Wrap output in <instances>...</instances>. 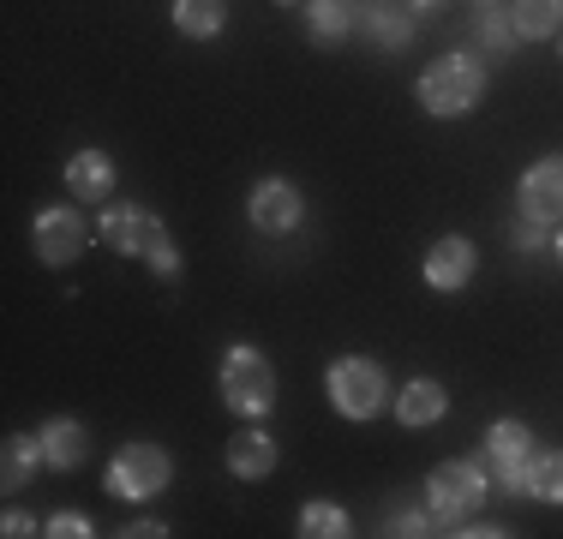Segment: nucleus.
<instances>
[{"instance_id":"obj_5","label":"nucleus","mask_w":563,"mask_h":539,"mask_svg":"<svg viewBox=\"0 0 563 539\" xmlns=\"http://www.w3.org/2000/svg\"><path fill=\"white\" fill-rule=\"evenodd\" d=\"M384 366L366 354H347L330 366V402H336V414H347V420H372V414L384 408Z\"/></svg>"},{"instance_id":"obj_13","label":"nucleus","mask_w":563,"mask_h":539,"mask_svg":"<svg viewBox=\"0 0 563 539\" xmlns=\"http://www.w3.org/2000/svg\"><path fill=\"white\" fill-rule=\"evenodd\" d=\"M228 474L234 480L276 474V438L271 431H240V438H228Z\"/></svg>"},{"instance_id":"obj_28","label":"nucleus","mask_w":563,"mask_h":539,"mask_svg":"<svg viewBox=\"0 0 563 539\" xmlns=\"http://www.w3.org/2000/svg\"><path fill=\"white\" fill-rule=\"evenodd\" d=\"M132 534H139V539H163L168 528H163V521H132V528H126V539H132Z\"/></svg>"},{"instance_id":"obj_23","label":"nucleus","mask_w":563,"mask_h":539,"mask_svg":"<svg viewBox=\"0 0 563 539\" xmlns=\"http://www.w3.org/2000/svg\"><path fill=\"white\" fill-rule=\"evenodd\" d=\"M479 43L492 54H516V24H509V12H498V7L479 12Z\"/></svg>"},{"instance_id":"obj_25","label":"nucleus","mask_w":563,"mask_h":539,"mask_svg":"<svg viewBox=\"0 0 563 539\" xmlns=\"http://www.w3.org/2000/svg\"><path fill=\"white\" fill-rule=\"evenodd\" d=\"M55 539H90V516H78V509H60V516H48V528Z\"/></svg>"},{"instance_id":"obj_9","label":"nucleus","mask_w":563,"mask_h":539,"mask_svg":"<svg viewBox=\"0 0 563 539\" xmlns=\"http://www.w3.org/2000/svg\"><path fill=\"white\" fill-rule=\"evenodd\" d=\"M521 216L528 222H563V156H540L521 174Z\"/></svg>"},{"instance_id":"obj_11","label":"nucleus","mask_w":563,"mask_h":539,"mask_svg":"<svg viewBox=\"0 0 563 539\" xmlns=\"http://www.w3.org/2000/svg\"><path fill=\"white\" fill-rule=\"evenodd\" d=\"M474 246H467L462 234H444L432 252H426V282H432L438 294H455V288H467V276H474Z\"/></svg>"},{"instance_id":"obj_29","label":"nucleus","mask_w":563,"mask_h":539,"mask_svg":"<svg viewBox=\"0 0 563 539\" xmlns=\"http://www.w3.org/2000/svg\"><path fill=\"white\" fill-rule=\"evenodd\" d=\"M408 7H444V0H408Z\"/></svg>"},{"instance_id":"obj_18","label":"nucleus","mask_w":563,"mask_h":539,"mask_svg":"<svg viewBox=\"0 0 563 539\" xmlns=\"http://www.w3.org/2000/svg\"><path fill=\"white\" fill-rule=\"evenodd\" d=\"M509 24L516 36H552L563 24V0H509Z\"/></svg>"},{"instance_id":"obj_26","label":"nucleus","mask_w":563,"mask_h":539,"mask_svg":"<svg viewBox=\"0 0 563 539\" xmlns=\"http://www.w3.org/2000/svg\"><path fill=\"white\" fill-rule=\"evenodd\" d=\"M509 246H516V252H540V246H545L540 222H521V228H516V240H509Z\"/></svg>"},{"instance_id":"obj_3","label":"nucleus","mask_w":563,"mask_h":539,"mask_svg":"<svg viewBox=\"0 0 563 539\" xmlns=\"http://www.w3.org/2000/svg\"><path fill=\"white\" fill-rule=\"evenodd\" d=\"M222 402L246 420H264L276 408V366L258 348H228L222 354Z\"/></svg>"},{"instance_id":"obj_19","label":"nucleus","mask_w":563,"mask_h":539,"mask_svg":"<svg viewBox=\"0 0 563 539\" xmlns=\"http://www.w3.org/2000/svg\"><path fill=\"white\" fill-rule=\"evenodd\" d=\"M306 31H312L318 43H342V36L354 31L347 0H306Z\"/></svg>"},{"instance_id":"obj_8","label":"nucleus","mask_w":563,"mask_h":539,"mask_svg":"<svg viewBox=\"0 0 563 539\" xmlns=\"http://www.w3.org/2000/svg\"><path fill=\"white\" fill-rule=\"evenodd\" d=\"M528 455H533V431L521 420H498L486 431V462L498 468L504 492H528Z\"/></svg>"},{"instance_id":"obj_2","label":"nucleus","mask_w":563,"mask_h":539,"mask_svg":"<svg viewBox=\"0 0 563 539\" xmlns=\"http://www.w3.org/2000/svg\"><path fill=\"white\" fill-rule=\"evenodd\" d=\"M102 240H109L114 252H126V258H144L156 276H174V270H180V252L168 246V228L156 222L151 210L114 205L109 216H102Z\"/></svg>"},{"instance_id":"obj_16","label":"nucleus","mask_w":563,"mask_h":539,"mask_svg":"<svg viewBox=\"0 0 563 539\" xmlns=\"http://www.w3.org/2000/svg\"><path fill=\"white\" fill-rule=\"evenodd\" d=\"M43 462H48V455H43V438H31V431H12L7 450H0V480H7V492L31 485Z\"/></svg>"},{"instance_id":"obj_4","label":"nucleus","mask_w":563,"mask_h":539,"mask_svg":"<svg viewBox=\"0 0 563 539\" xmlns=\"http://www.w3.org/2000/svg\"><path fill=\"white\" fill-rule=\"evenodd\" d=\"M426 492H432V509L444 521V534H462V521L486 504V468L479 462H438Z\"/></svg>"},{"instance_id":"obj_32","label":"nucleus","mask_w":563,"mask_h":539,"mask_svg":"<svg viewBox=\"0 0 563 539\" xmlns=\"http://www.w3.org/2000/svg\"><path fill=\"white\" fill-rule=\"evenodd\" d=\"M276 7H294V0H276Z\"/></svg>"},{"instance_id":"obj_20","label":"nucleus","mask_w":563,"mask_h":539,"mask_svg":"<svg viewBox=\"0 0 563 539\" xmlns=\"http://www.w3.org/2000/svg\"><path fill=\"white\" fill-rule=\"evenodd\" d=\"M228 19L222 0H174V31L180 36H217Z\"/></svg>"},{"instance_id":"obj_1","label":"nucleus","mask_w":563,"mask_h":539,"mask_svg":"<svg viewBox=\"0 0 563 539\" xmlns=\"http://www.w3.org/2000/svg\"><path fill=\"white\" fill-rule=\"evenodd\" d=\"M413 97H420V108H426V114H438V120L467 114V108L486 97V66L467 61V54H444V61H432L420 73Z\"/></svg>"},{"instance_id":"obj_15","label":"nucleus","mask_w":563,"mask_h":539,"mask_svg":"<svg viewBox=\"0 0 563 539\" xmlns=\"http://www.w3.org/2000/svg\"><path fill=\"white\" fill-rule=\"evenodd\" d=\"M66 186H73L85 205H102V198L114 193V162L102 151H78L73 162H66Z\"/></svg>"},{"instance_id":"obj_27","label":"nucleus","mask_w":563,"mask_h":539,"mask_svg":"<svg viewBox=\"0 0 563 539\" xmlns=\"http://www.w3.org/2000/svg\"><path fill=\"white\" fill-rule=\"evenodd\" d=\"M0 534H7V539H24V534H36V521L24 516V509H7V521H0Z\"/></svg>"},{"instance_id":"obj_21","label":"nucleus","mask_w":563,"mask_h":539,"mask_svg":"<svg viewBox=\"0 0 563 539\" xmlns=\"http://www.w3.org/2000/svg\"><path fill=\"white\" fill-rule=\"evenodd\" d=\"M528 497H540V504H563V450L528 455Z\"/></svg>"},{"instance_id":"obj_10","label":"nucleus","mask_w":563,"mask_h":539,"mask_svg":"<svg viewBox=\"0 0 563 539\" xmlns=\"http://www.w3.org/2000/svg\"><path fill=\"white\" fill-rule=\"evenodd\" d=\"M300 186L294 180H258L252 186V228H264V234H288L294 222H300Z\"/></svg>"},{"instance_id":"obj_24","label":"nucleus","mask_w":563,"mask_h":539,"mask_svg":"<svg viewBox=\"0 0 563 539\" xmlns=\"http://www.w3.org/2000/svg\"><path fill=\"white\" fill-rule=\"evenodd\" d=\"M390 534H444V521H438V509H396Z\"/></svg>"},{"instance_id":"obj_30","label":"nucleus","mask_w":563,"mask_h":539,"mask_svg":"<svg viewBox=\"0 0 563 539\" xmlns=\"http://www.w3.org/2000/svg\"><path fill=\"white\" fill-rule=\"evenodd\" d=\"M474 7H479V12H486V7H498V0H474Z\"/></svg>"},{"instance_id":"obj_14","label":"nucleus","mask_w":563,"mask_h":539,"mask_svg":"<svg viewBox=\"0 0 563 539\" xmlns=\"http://www.w3.org/2000/svg\"><path fill=\"white\" fill-rule=\"evenodd\" d=\"M36 438H43L48 468H60V474H66V468H78V462L90 455V431H85V420H66V414H60V420H48L43 431H36Z\"/></svg>"},{"instance_id":"obj_17","label":"nucleus","mask_w":563,"mask_h":539,"mask_svg":"<svg viewBox=\"0 0 563 539\" xmlns=\"http://www.w3.org/2000/svg\"><path fill=\"white\" fill-rule=\"evenodd\" d=\"M360 31L372 36V48H408L413 19H408V7H390V0H372V12L360 19Z\"/></svg>"},{"instance_id":"obj_12","label":"nucleus","mask_w":563,"mask_h":539,"mask_svg":"<svg viewBox=\"0 0 563 539\" xmlns=\"http://www.w3.org/2000/svg\"><path fill=\"white\" fill-rule=\"evenodd\" d=\"M444 408H450V396H444V384H438V377H413V384L396 396V420L408 426V431L438 426V420H444Z\"/></svg>"},{"instance_id":"obj_31","label":"nucleus","mask_w":563,"mask_h":539,"mask_svg":"<svg viewBox=\"0 0 563 539\" xmlns=\"http://www.w3.org/2000/svg\"><path fill=\"white\" fill-rule=\"evenodd\" d=\"M558 258H563V234H558Z\"/></svg>"},{"instance_id":"obj_7","label":"nucleus","mask_w":563,"mask_h":539,"mask_svg":"<svg viewBox=\"0 0 563 539\" xmlns=\"http://www.w3.org/2000/svg\"><path fill=\"white\" fill-rule=\"evenodd\" d=\"M31 246H36V258H43V264H73L78 252L90 246V234H85V216H78L73 205L36 210V222H31Z\"/></svg>"},{"instance_id":"obj_22","label":"nucleus","mask_w":563,"mask_h":539,"mask_svg":"<svg viewBox=\"0 0 563 539\" xmlns=\"http://www.w3.org/2000/svg\"><path fill=\"white\" fill-rule=\"evenodd\" d=\"M300 534L306 539H342V534H354V528H347V509L342 504H306L300 509Z\"/></svg>"},{"instance_id":"obj_6","label":"nucleus","mask_w":563,"mask_h":539,"mask_svg":"<svg viewBox=\"0 0 563 539\" xmlns=\"http://www.w3.org/2000/svg\"><path fill=\"white\" fill-rule=\"evenodd\" d=\"M163 485H168V450H156V443H126L109 462V492L126 497V504L156 497Z\"/></svg>"}]
</instances>
